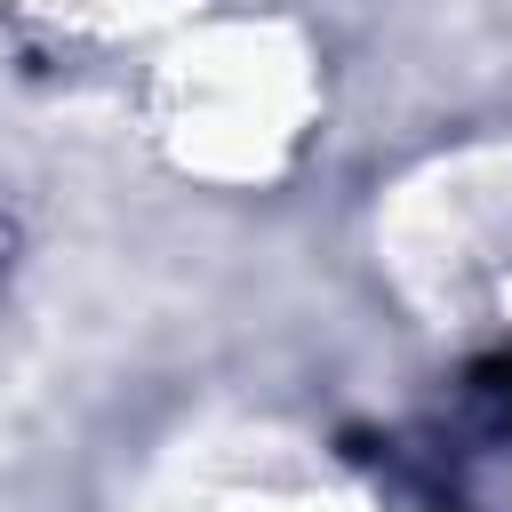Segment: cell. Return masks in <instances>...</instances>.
Listing matches in <instances>:
<instances>
[{
    "mask_svg": "<svg viewBox=\"0 0 512 512\" xmlns=\"http://www.w3.org/2000/svg\"><path fill=\"white\" fill-rule=\"evenodd\" d=\"M480 392H488L496 408H512V360H480Z\"/></svg>",
    "mask_w": 512,
    "mask_h": 512,
    "instance_id": "6da1fadb",
    "label": "cell"
}]
</instances>
